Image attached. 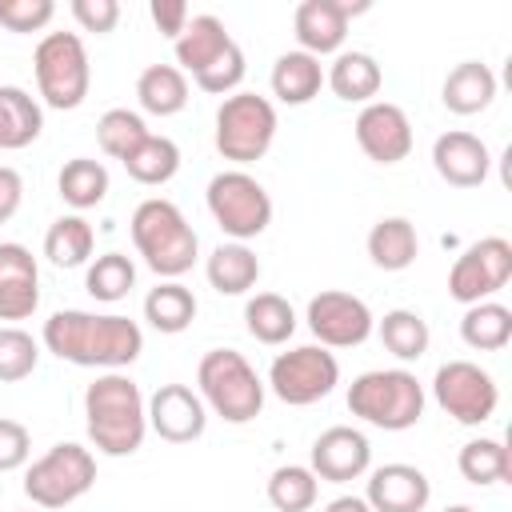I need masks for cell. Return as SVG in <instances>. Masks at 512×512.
Here are the masks:
<instances>
[{
	"label": "cell",
	"mask_w": 512,
	"mask_h": 512,
	"mask_svg": "<svg viewBox=\"0 0 512 512\" xmlns=\"http://www.w3.org/2000/svg\"><path fill=\"white\" fill-rule=\"evenodd\" d=\"M44 348L56 360H68L76 368H108L120 372L144 352V332L136 320L116 312H84V308H60L44 320L40 332Z\"/></svg>",
	"instance_id": "1"
},
{
	"label": "cell",
	"mask_w": 512,
	"mask_h": 512,
	"mask_svg": "<svg viewBox=\"0 0 512 512\" xmlns=\"http://www.w3.org/2000/svg\"><path fill=\"white\" fill-rule=\"evenodd\" d=\"M84 428L96 452L132 456L148 432V400L124 372H104L84 388Z\"/></svg>",
	"instance_id": "2"
},
{
	"label": "cell",
	"mask_w": 512,
	"mask_h": 512,
	"mask_svg": "<svg viewBox=\"0 0 512 512\" xmlns=\"http://www.w3.org/2000/svg\"><path fill=\"white\" fill-rule=\"evenodd\" d=\"M128 228H132L136 252L144 256V264H148L156 276L180 280V276L196 264V252H200L196 228L184 220V212H180L172 200H164V196L140 200Z\"/></svg>",
	"instance_id": "3"
},
{
	"label": "cell",
	"mask_w": 512,
	"mask_h": 512,
	"mask_svg": "<svg viewBox=\"0 0 512 512\" xmlns=\"http://www.w3.org/2000/svg\"><path fill=\"white\" fill-rule=\"evenodd\" d=\"M424 384L408 368H372L360 372L348 388V412L372 428L404 432L424 416Z\"/></svg>",
	"instance_id": "4"
},
{
	"label": "cell",
	"mask_w": 512,
	"mask_h": 512,
	"mask_svg": "<svg viewBox=\"0 0 512 512\" xmlns=\"http://www.w3.org/2000/svg\"><path fill=\"white\" fill-rule=\"evenodd\" d=\"M196 388L204 408L228 424H248L264 408V380L236 348H212L196 364Z\"/></svg>",
	"instance_id": "5"
},
{
	"label": "cell",
	"mask_w": 512,
	"mask_h": 512,
	"mask_svg": "<svg viewBox=\"0 0 512 512\" xmlns=\"http://www.w3.org/2000/svg\"><path fill=\"white\" fill-rule=\"evenodd\" d=\"M32 68H36L40 100L48 108L72 112V108L84 104L88 84H92V64H88V48L76 32H48L36 44Z\"/></svg>",
	"instance_id": "6"
},
{
	"label": "cell",
	"mask_w": 512,
	"mask_h": 512,
	"mask_svg": "<svg viewBox=\"0 0 512 512\" xmlns=\"http://www.w3.org/2000/svg\"><path fill=\"white\" fill-rule=\"evenodd\" d=\"M276 140V104L260 92H232L216 108V152L232 164L260 160Z\"/></svg>",
	"instance_id": "7"
},
{
	"label": "cell",
	"mask_w": 512,
	"mask_h": 512,
	"mask_svg": "<svg viewBox=\"0 0 512 512\" xmlns=\"http://www.w3.org/2000/svg\"><path fill=\"white\" fill-rule=\"evenodd\" d=\"M92 484H96V456L84 444H76V440L52 444L24 472V496L36 508H68Z\"/></svg>",
	"instance_id": "8"
},
{
	"label": "cell",
	"mask_w": 512,
	"mask_h": 512,
	"mask_svg": "<svg viewBox=\"0 0 512 512\" xmlns=\"http://www.w3.org/2000/svg\"><path fill=\"white\" fill-rule=\"evenodd\" d=\"M208 212L212 220L220 224L224 236L232 240H256L268 224H272V196L264 192V184L244 172V168H228V172H216L208 180Z\"/></svg>",
	"instance_id": "9"
},
{
	"label": "cell",
	"mask_w": 512,
	"mask_h": 512,
	"mask_svg": "<svg viewBox=\"0 0 512 512\" xmlns=\"http://www.w3.org/2000/svg\"><path fill=\"white\" fill-rule=\"evenodd\" d=\"M336 384H340V360L320 344H300L292 352H280L268 368V388L276 392V400L292 408H308L324 400Z\"/></svg>",
	"instance_id": "10"
},
{
	"label": "cell",
	"mask_w": 512,
	"mask_h": 512,
	"mask_svg": "<svg viewBox=\"0 0 512 512\" xmlns=\"http://www.w3.org/2000/svg\"><path fill=\"white\" fill-rule=\"evenodd\" d=\"M432 396H436V404L456 424H468V428L492 420V412L500 404V388H496L492 372H484L472 360H448V364H440L436 376H432Z\"/></svg>",
	"instance_id": "11"
},
{
	"label": "cell",
	"mask_w": 512,
	"mask_h": 512,
	"mask_svg": "<svg viewBox=\"0 0 512 512\" xmlns=\"http://www.w3.org/2000/svg\"><path fill=\"white\" fill-rule=\"evenodd\" d=\"M508 276H512V244L504 236H484L456 256L448 272V296L468 308L492 300L508 284Z\"/></svg>",
	"instance_id": "12"
},
{
	"label": "cell",
	"mask_w": 512,
	"mask_h": 512,
	"mask_svg": "<svg viewBox=\"0 0 512 512\" xmlns=\"http://www.w3.org/2000/svg\"><path fill=\"white\" fill-rule=\"evenodd\" d=\"M312 336L320 340V348H356L364 344L372 332H376V320H372V308L352 296V292H340V288H328V292H316L308 300V312H304Z\"/></svg>",
	"instance_id": "13"
},
{
	"label": "cell",
	"mask_w": 512,
	"mask_h": 512,
	"mask_svg": "<svg viewBox=\"0 0 512 512\" xmlns=\"http://www.w3.org/2000/svg\"><path fill=\"white\" fill-rule=\"evenodd\" d=\"M356 144L376 164H400L412 152V120L392 100H372L356 116Z\"/></svg>",
	"instance_id": "14"
},
{
	"label": "cell",
	"mask_w": 512,
	"mask_h": 512,
	"mask_svg": "<svg viewBox=\"0 0 512 512\" xmlns=\"http://www.w3.org/2000/svg\"><path fill=\"white\" fill-rule=\"evenodd\" d=\"M308 468H312L316 480H328V484L360 480V476L372 468V444H368V436H364L360 428L332 424V428H324V432L312 440Z\"/></svg>",
	"instance_id": "15"
},
{
	"label": "cell",
	"mask_w": 512,
	"mask_h": 512,
	"mask_svg": "<svg viewBox=\"0 0 512 512\" xmlns=\"http://www.w3.org/2000/svg\"><path fill=\"white\" fill-rule=\"evenodd\" d=\"M204 424H208V408L200 392H192L188 384H160L148 396V428L160 440L192 444L196 436H204Z\"/></svg>",
	"instance_id": "16"
},
{
	"label": "cell",
	"mask_w": 512,
	"mask_h": 512,
	"mask_svg": "<svg viewBox=\"0 0 512 512\" xmlns=\"http://www.w3.org/2000/svg\"><path fill=\"white\" fill-rule=\"evenodd\" d=\"M356 12H368V4H348V0H304L296 4V16H292V28H296V40H300V52L308 56H328V52H340L344 36H348V20Z\"/></svg>",
	"instance_id": "17"
},
{
	"label": "cell",
	"mask_w": 512,
	"mask_h": 512,
	"mask_svg": "<svg viewBox=\"0 0 512 512\" xmlns=\"http://www.w3.org/2000/svg\"><path fill=\"white\" fill-rule=\"evenodd\" d=\"M364 500L372 512H424L432 500V480L416 464H380L368 476Z\"/></svg>",
	"instance_id": "18"
},
{
	"label": "cell",
	"mask_w": 512,
	"mask_h": 512,
	"mask_svg": "<svg viewBox=\"0 0 512 512\" xmlns=\"http://www.w3.org/2000/svg\"><path fill=\"white\" fill-rule=\"evenodd\" d=\"M432 168L452 188H480L492 168V152L472 132H440L432 144Z\"/></svg>",
	"instance_id": "19"
},
{
	"label": "cell",
	"mask_w": 512,
	"mask_h": 512,
	"mask_svg": "<svg viewBox=\"0 0 512 512\" xmlns=\"http://www.w3.org/2000/svg\"><path fill=\"white\" fill-rule=\"evenodd\" d=\"M36 304H40L36 256L16 240L0 244V320H28Z\"/></svg>",
	"instance_id": "20"
},
{
	"label": "cell",
	"mask_w": 512,
	"mask_h": 512,
	"mask_svg": "<svg viewBox=\"0 0 512 512\" xmlns=\"http://www.w3.org/2000/svg\"><path fill=\"white\" fill-rule=\"evenodd\" d=\"M172 44H176V68H180L184 76H200V72L232 44V36H228V28H224L220 16L200 12V16H188L184 32H180Z\"/></svg>",
	"instance_id": "21"
},
{
	"label": "cell",
	"mask_w": 512,
	"mask_h": 512,
	"mask_svg": "<svg viewBox=\"0 0 512 512\" xmlns=\"http://www.w3.org/2000/svg\"><path fill=\"white\" fill-rule=\"evenodd\" d=\"M440 100H444V108L456 112V116H476V112H484V108L496 100V72H492L488 64H480V60H460V64L444 76Z\"/></svg>",
	"instance_id": "22"
},
{
	"label": "cell",
	"mask_w": 512,
	"mask_h": 512,
	"mask_svg": "<svg viewBox=\"0 0 512 512\" xmlns=\"http://www.w3.org/2000/svg\"><path fill=\"white\" fill-rule=\"evenodd\" d=\"M368 256L376 268L384 272H404L416 264L420 256V236H416V224L408 216H384L372 224L368 232Z\"/></svg>",
	"instance_id": "23"
},
{
	"label": "cell",
	"mask_w": 512,
	"mask_h": 512,
	"mask_svg": "<svg viewBox=\"0 0 512 512\" xmlns=\"http://www.w3.org/2000/svg\"><path fill=\"white\" fill-rule=\"evenodd\" d=\"M204 276H208V284L220 296H244L260 280V260H256V252L248 244L228 240V244H216L212 248L208 264H204Z\"/></svg>",
	"instance_id": "24"
},
{
	"label": "cell",
	"mask_w": 512,
	"mask_h": 512,
	"mask_svg": "<svg viewBox=\"0 0 512 512\" xmlns=\"http://www.w3.org/2000/svg\"><path fill=\"white\" fill-rule=\"evenodd\" d=\"M320 88H324V68H320L316 56H308V52H300V48L276 56V64H272V96H276L280 104L300 108V104H308L312 96H320Z\"/></svg>",
	"instance_id": "25"
},
{
	"label": "cell",
	"mask_w": 512,
	"mask_h": 512,
	"mask_svg": "<svg viewBox=\"0 0 512 512\" xmlns=\"http://www.w3.org/2000/svg\"><path fill=\"white\" fill-rule=\"evenodd\" d=\"M324 80L348 104H372V96L384 88V72L376 64V56H368V52H340L332 60V68L324 72Z\"/></svg>",
	"instance_id": "26"
},
{
	"label": "cell",
	"mask_w": 512,
	"mask_h": 512,
	"mask_svg": "<svg viewBox=\"0 0 512 512\" xmlns=\"http://www.w3.org/2000/svg\"><path fill=\"white\" fill-rule=\"evenodd\" d=\"M40 128H44L40 104L16 84H0V152L28 148L40 136Z\"/></svg>",
	"instance_id": "27"
},
{
	"label": "cell",
	"mask_w": 512,
	"mask_h": 512,
	"mask_svg": "<svg viewBox=\"0 0 512 512\" xmlns=\"http://www.w3.org/2000/svg\"><path fill=\"white\" fill-rule=\"evenodd\" d=\"M136 100L148 116H176L188 104V76L176 64H148L136 76Z\"/></svg>",
	"instance_id": "28"
},
{
	"label": "cell",
	"mask_w": 512,
	"mask_h": 512,
	"mask_svg": "<svg viewBox=\"0 0 512 512\" xmlns=\"http://www.w3.org/2000/svg\"><path fill=\"white\" fill-rule=\"evenodd\" d=\"M244 328H248V336H252L256 344L276 348V344H284V340L296 332V312H292V304H288L284 296H276V292H256V296H248V304H244Z\"/></svg>",
	"instance_id": "29"
},
{
	"label": "cell",
	"mask_w": 512,
	"mask_h": 512,
	"mask_svg": "<svg viewBox=\"0 0 512 512\" xmlns=\"http://www.w3.org/2000/svg\"><path fill=\"white\" fill-rule=\"evenodd\" d=\"M460 340L476 352H500L512 340V312L496 300L468 304L460 316Z\"/></svg>",
	"instance_id": "30"
},
{
	"label": "cell",
	"mask_w": 512,
	"mask_h": 512,
	"mask_svg": "<svg viewBox=\"0 0 512 512\" xmlns=\"http://www.w3.org/2000/svg\"><path fill=\"white\" fill-rule=\"evenodd\" d=\"M144 320H148L156 332H164V336L184 332V328L196 320V296H192V288H184L180 280L156 284V288L144 296Z\"/></svg>",
	"instance_id": "31"
},
{
	"label": "cell",
	"mask_w": 512,
	"mask_h": 512,
	"mask_svg": "<svg viewBox=\"0 0 512 512\" xmlns=\"http://www.w3.org/2000/svg\"><path fill=\"white\" fill-rule=\"evenodd\" d=\"M56 188H60V200L72 204L76 212L96 208L108 196V168L100 160H92V156H76V160H68L60 168Z\"/></svg>",
	"instance_id": "32"
},
{
	"label": "cell",
	"mask_w": 512,
	"mask_h": 512,
	"mask_svg": "<svg viewBox=\"0 0 512 512\" xmlns=\"http://www.w3.org/2000/svg\"><path fill=\"white\" fill-rule=\"evenodd\" d=\"M92 244H96V232H92V224L84 216H60L44 232V256L56 268H80V264H88Z\"/></svg>",
	"instance_id": "33"
},
{
	"label": "cell",
	"mask_w": 512,
	"mask_h": 512,
	"mask_svg": "<svg viewBox=\"0 0 512 512\" xmlns=\"http://www.w3.org/2000/svg\"><path fill=\"white\" fill-rule=\"evenodd\" d=\"M456 468H460V476H464L468 484H476V488H492V484L508 480V472H512V456H508L504 440H496V436H480V440H468V444L460 448Z\"/></svg>",
	"instance_id": "34"
},
{
	"label": "cell",
	"mask_w": 512,
	"mask_h": 512,
	"mask_svg": "<svg viewBox=\"0 0 512 512\" xmlns=\"http://www.w3.org/2000/svg\"><path fill=\"white\" fill-rule=\"evenodd\" d=\"M380 332V344L396 356V360H420L432 344V332H428V320L412 308H392L384 312V320L376 324Z\"/></svg>",
	"instance_id": "35"
},
{
	"label": "cell",
	"mask_w": 512,
	"mask_h": 512,
	"mask_svg": "<svg viewBox=\"0 0 512 512\" xmlns=\"http://www.w3.org/2000/svg\"><path fill=\"white\" fill-rule=\"evenodd\" d=\"M124 168H128V176H132L136 184L160 188V184H168V180L180 172V148H176V140L148 132V140L124 160Z\"/></svg>",
	"instance_id": "36"
},
{
	"label": "cell",
	"mask_w": 512,
	"mask_h": 512,
	"mask_svg": "<svg viewBox=\"0 0 512 512\" xmlns=\"http://www.w3.org/2000/svg\"><path fill=\"white\" fill-rule=\"evenodd\" d=\"M96 140H100V152L112 156V160H128L144 140H148V124L140 112L132 108H108L100 120H96Z\"/></svg>",
	"instance_id": "37"
},
{
	"label": "cell",
	"mask_w": 512,
	"mask_h": 512,
	"mask_svg": "<svg viewBox=\"0 0 512 512\" xmlns=\"http://www.w3.org/2000/svg\"><path fill=\"white\" fill-rule=\"evenodd\" d=\"M132 284H136V264H132V256H124V252H104V256H96V260L88 264V276H84L88 296L100 300V304L124 300V296L132 292Z\"/></svg>",
	"instance_id": "38"
},
{
	"label": "cell",
	"mask_w": 512,
	"mask_h": 512,
	"mask_svg": "<svg viewBox=\"0 0 512 512\" xmlns=\"http://www.w3.org/2000/svg\"><path fill=\"white\" fill-rule=\"evenodd\" d=\"M320 496V480L304 464H280L268 476V504L276 512H308Z\"/></svg>",
	"instance_id": "39"
},
{
	"label": "cell",
	"mask_w": 512,
	"mask_h": 512,
	"mask_svg": "<svg viewBox=\"0 0 512 512\" xmlns=\"http://www.w3.org/2000/svg\"><path fill=\"white\" fill-rule=\"evenodd\" d=\"M36 364H40V344L32 340V332L16 324H0V384H16L32 376Z\"/></svg>",
	"instance_id": "40"
},
{
	"label": "cell",
	"mask_w": 512,
	"mask_h": 512,
	"mask_svg": "<svg viewBox=\"0 0 512 512\" xmlns=\"http://www.w3.org/2000/svg\"><path fill=\"white\" fill-rule=\"evenodd\" d=\"M244 72H248V64H244V52H240V44L232 40L200 76H192L196 80V88H204V92H212V96H232L236 88H240V80H244Z\"/></svg>",
	"instance_id": "41"
},
{
	"label": "cell",
	"mask_w": 512,
	"mask_h": 512,
	"mask_svg": "<svg viewBox=\"0 0 512 512\" xmlns=\"http://www.w3.org/2000/svg\"><path fill=\"white\" fill-rule=\"evenodd\" d=\"M56 16L52 0H0V24L16 36L24 32H40L48 20Z\"/></svg>",
	"instance_id": "42"
},
{
	"label": "cell",
	"mask_w": 512,
	"mask_h": 512,
	"mask_svg": "<svg viewBox=\"0 0 512 512\" xmlns=\"http://www.w3.org/2000/svg\"><path fill=\"white\" fill-rule=\"evenodd\" d=\"M32 456V436L20 420H8L0 416V472H16L24 468Z\"/></svg>",
	"instance_id": "43"
},
{
	"label": "cell",
	"mask_w": 512,
	"mask_h": 512,
	"mask_svg": "<svg viewBox=\"0 0 512 512\" xmlns=\"http://www.w3.org/2000/svg\"><path fill=\"white\" fill-rule=\"evenodd\" d=\"M72 16H76V24L84 32L104 36V32H112L120 24V4L116 0H72Z\"/></svg>",
	"instance_id": "44"
},
{
	"label": "cell",
	"mask_w": 512,
	"mask_h": 512,
	"mask_svg": "<svg viewBox=\"0 0 512 512\" xmlns=\"http://www.w3.org/2000/svg\"><path fill=\"white\" fill-rule=\"evenodd\" d=\"M148 16H152V24L160 28V36L176 40V36L184 32V24H188V4H184V0H152V4H148Z\"/></svg>",
	"instance_id": "45"
},
{
	"label": "cell",
	"mask_w": 512,
	"mask_h": 512,
	"mask_svg": "<svg viewBox=\"0 0 512 512\" xmlns=\"http://www.w3.org/2000/svg\"><path fill=\"white\" fill-rule=\"evenodd\" d=\"M20 200H24V180H20V172L8 168V164H0V224H8V220L16 216Z\"/></svg>",
	"instance_id": "46"
},
{
	"label": "cell",
	"mask_w": 512,
	"mask_h": 512,
	"mask_svg": "<svg viewBox=\"0 0 512 512\" xmlns=\"http://www.w3.org/2000/svg\"><path fill=\"white\" fill-rule=\"evenodd\" d=\"M324 512H372V508L364 496H336V500H328Z\"/></svg>",
	"instance_id": "47"
},
{
	"label": "cell",
	"mask_w": 512,
	"mask_h": 512,
	"mask_svg": "<svg viewBox=\"0 0 512 512\" xmlns=\"http://www.w3.org/2000/svg\"><path fill=\"white\" fill-rule=\"evenodd\" d=\"M444 512H476V508H472V504H448Z\"/></svg>",
	"instance_id": "48"
}]
</instances>
